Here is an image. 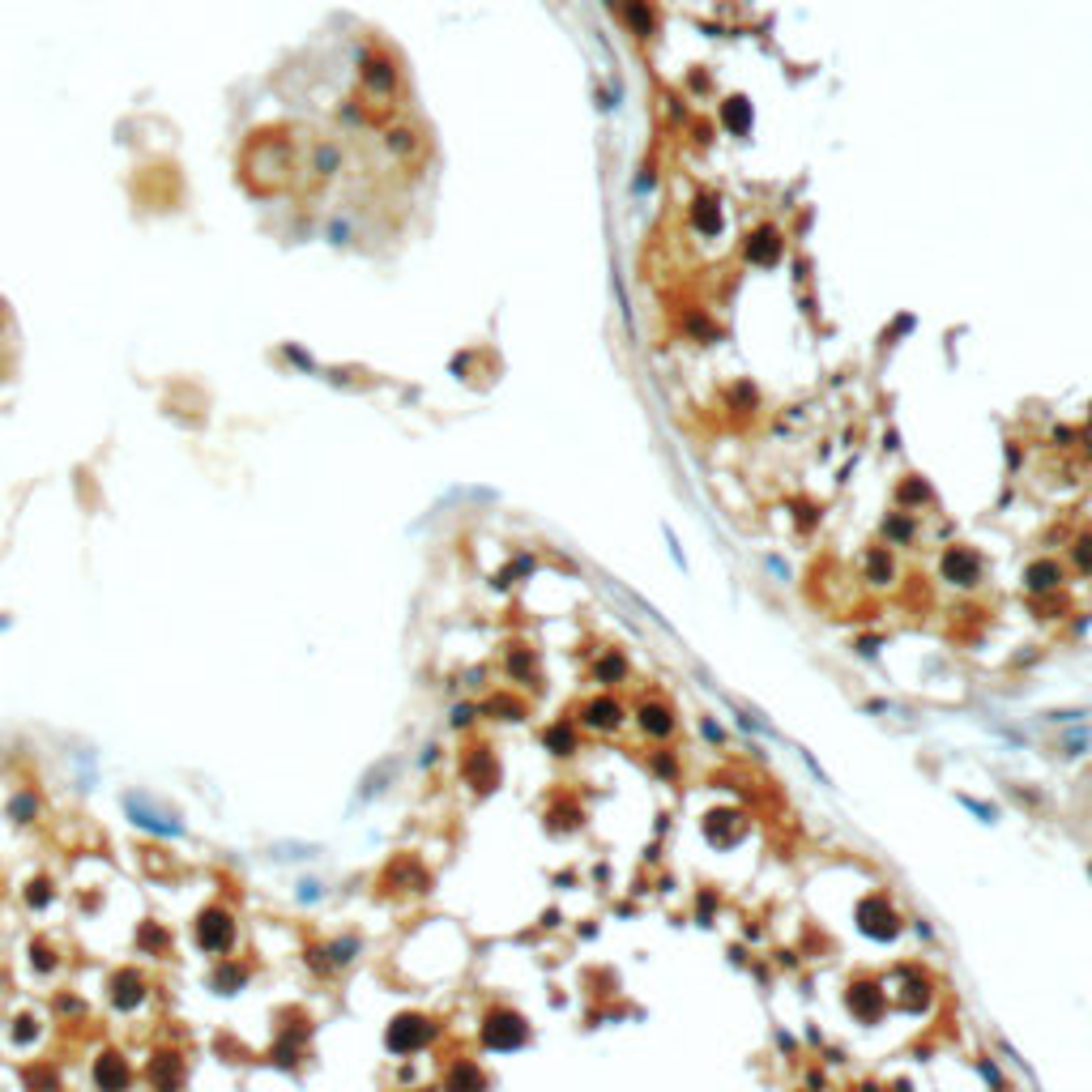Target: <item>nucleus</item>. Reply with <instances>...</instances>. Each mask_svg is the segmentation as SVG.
Listing matches in <instances>:
<instances>
[{
    "mask_svg": "<svg viewBox=\"0 0 1092 1092\" xmlns=\"http://www.w3.org/2000/svg\"><path fill=\"white\" fill-rule=\"evenodd\" d=\"M977 1071L986 1076V1084H990V1088H995V1092H1007V1084H1003V1076L995 1071V1062H990V1058H977Z\"/></svg>",
    "mask_w": 1092,
    "mask_h": 1092,
    "instance_id": "nucleus-31",
    "label": "nucleus"
},
{
    "mask_svg": "<svg viewBox=\"0 0 1092 1092\" xmlns=\"http://www.w3.org/2000/svg\"><path fill=\"white\" fill-rule=\"evenodd\" d=\"M546 747H551V751H559V755H567V751H572V730H567L563 722H559V726H551V730H546Z\"/></svg>",
    "mask_w": 1092,
    "mask_h": 1092,
    "instance_id": "nucleus-26",
    "label": "nucleus"
},
{
    "mask_svg": "<svg viewBox=\"0 0 1092 1092\" xmlns=\"http://www.w3.org/2000/svg\"><path fill=\"white\" fill-rule=\"evenodd\" d=\"M141 999H145V977H141L137 969H120V973L111 977V1003H115L120 1011H133Z\"/></svg>",
    "mask_w": 1092,
    "mask_h": 1092,
    "instance_id": "nucleus-9",
    "label": "nucleus"
},
{
    "mask_svg": "<svg viewBox=\"0 0 1092 1092\" xmlns=\"http://www.w3.org/2000/svg\"><path fill=\"white\" fill-rule=\"evenodd\" d=\"M636 722H640V730L649 738H666L670 730H675V713H670V704H661V700H644L636 708Z\"/></svg>",
    "mask_w": 1092,
    "mask_h": 1092,
    "instance_id": "nucleus-10",
    "label": "nucleus"
},
{
    "mask_svg": "<svg viewBox=\"0 0 1092 1092\" xmlns=\"http://www.w3.org/2000/svg\"><path fill=\"white\" fill-rule=\"evenodd\" d=\"M465 773H469V781H474V789H491L495 781H500V768H495V760L478 747V755L465 764Z\"/></svg>",
    "mask_w": 1092,
    "mask_h": 1092,
    "instance_id": "nucleus-17",
    "label": "nucleus"
},
{
    "mask_svg": "<svg viewBox=\"0 0 1092 1092\" xmlns=\"http://www.w3.org/2000/svg\"><path fill=\"white\" fill-rule=\"evenodd\" d=\"M581 717H585V726H589V730H619V726H624V708H619L610 696L589 700Z\"/></svg>",
    "mask_w": 1092,
    "mask_h": 1092,
    "instance_id": "nucleus-13",
    "label": "nucleus"
},
{
    "mask_svg": "<svg viewBox=\"0 0 1092 1092\" xmlns=\"http://www.w3.org/2000/svg\"><path fill=\"white\" fill-rule=\"evenodd\" d=\"M31 964H39V969H52V964H56L52 948H43V943H31Z\"/></svg>",
    "mask_w": 1092,
    "mask_h": 1092,
    "instance_id": "nucleus-33",
    "label": "nucleus"
},
{
    "mask_svg": "<svg viewBox=\"0 0 1092 1092\" xmlns=\"http://www.w3.org/2000/svg\"><path fill=\"white\" fill-rule=\"evenodd\" d=\"M628 21H636V26H640L644 35H649V31H653V9H644V5H632V9H628Z\"/></svg>",
    "mask_w": 1092,
    "mask_h": 1092,
    "instance_id": "nucleus-32",
    "label": "nucleus"
},
{
    "mask_svg": "<svg viewBox=\"0 0 1092 1092\" xmlns=\"http://www.w3.org/2000/svg\"><path fill=\"white\" fill-rule=\"evenodd\" d=\"M845 1003H850V1011L858 1015V1020H871V1015L883 1011V999H879L875 986H854L850 995H845Z\"/></svg>",
    "mask_w": 1092,
    "mask_h": 1092,
    "instance_id": "nucleus-15",
    "label": "nucleus"
},
{
    "mask_svg": "<svg viewBox=\"0 0 1092 1092\" xmlns=\"http://www.w3.org/2000/svg\"><path fill=\"white\" fill-rule=\"evenodd\" d=\"M444 1088H449V1092H482V1088H487V1076L478 1071V1062L461 1058V1062H453L449 1084H444Z\"/></svg>",
    "mask_w": 1092,
    "mask_h": 1092,
    "instance_id": "nucleus-14",
    "label": "nucleus"
},
{
    "mask_svg": "<svg viewBox=\"0 0 1092 1092\" xmlns=\"http://www.w3.org/2000/svg\"><path fill=\"white\" fill-rule=\"evenodd\" d=\"M926 495H930V491H926L922 482H909V487H901V500H926Z\"/></svg>",
    "mask_w": 1092,
    "mask_h": 1092,
    "instance_id": "nucleus-36",
    "label": "nucleus"
},
{
    "mask_svg": "<svg viewBox=\"0 0 1092 1092\" xmlns=\"http://www.w3.org/2000/svg\"><path fill=\"white\" fill-rule=\"evenodd\" d=\"M866 572H875V577H879V585H883V581H892V555L875 546V551L866 555Z\"/></svg>",
    "mask_w": 1092,
    "mask_h": 1092,
    "instance_id": "nucleus-25",
    "label": "nucleus"
},
{
    "mask_svg": "<svg viewBox=\"0 0 1092 1092\" xmlns=\"http://www.w3.org/2000/svg\"><path fill=\"white\" fill-rule=\"evenodd\" d=\"M209 981H214V990H218V995H235V990L247 981V969H243L239 960H227V964H218V969H214V977H209Z\"/></svg>",
    "mask_w": 1092,
    "mask_h": 1092,
    "instance_id": "nucleus-16",
    "label": "nucleus"
},
{
    "mask_svg": "<svg viewBox=\"0 0 1092 1092\" xmlns=\"http://www.w3.org/2000/svg\"><path fill=\"white\" fill-rule=\"evenodd\" d=\"M1071 555H1076V563L1084 567V572H1092V534H1084V538L1076 542V551H1071Z\"/></svg>",
    "mask_w": 1092,
    "mask_h": 1092,
    "instance_id": "nucleus-30",
    "label": "nucleus"
},
{
    "mask_svg": "<svg viewBox=\"0 0 1092 1092\" xmlns=\"http://www.w3.org/2000/svg\"><path fill=\"white\" fill-rule=\"evenodd\" d=\"M26 1088L31 1092H56V1066H31V1071H26Z\"/></svg>",
    "mask_w": 1092,
    "mask_h": 1092,
    "instance_id": "nucleus-22",
    "label": "nucleus"
},
{
    "mask_svg": "<svg viewBox=\"0 0 1092 1092\" xmlns=\"http://www.w3.org/2000/svg\"><path fill=\"white\" fill-rule=\"evenodd\" d=\"M137 943H141V948H145V952H162V948H167V943H171V939H167V930H162V926H154V922H145V926L137 930Z\"/></svg>",
    "mask_w": 1092,
    "mask_h": 1092,
    "instance_id": "nucleus-23",
    "label": "nucleus"
},
{
    "mask_svg": "<svg viewBox=\"0 0 1092 1092\" xmlns=\"http://www.w3.org/2000/svg\"><path fill=\"white\" fill-rule=\"evenodd\" d=\"M909 534H913L909 516H892V520H887V538H897V542H901V538H909Z\"/></svg>",
    "mask_w": 1092,
    "mask_h": 1092,
    "instance_id": "nucleus-34",
    "label": "nucleus"
},
{
    "mask_svg": "<svg viewBox=\"0 0 1092 1092\" xmlns=\"http://www.w3.org/2000/svg\"><path fill=\"white\" fill-rule=\"evenodd\" d=\"M747 261L751 265H777L781 261V235L773 227H760L751 239H747Z\"/></svg>",
    "mask_w": 1092,
    "mask_h": 1092,
    "instance_id": "nucleus-12",
    "label": "nucleus"
},
{
    "mask_svg": "<svg viewBox=\"0 0 1092 1092\" xmlns=\"http://www.w3.org/2000/svg\"><path fill=\"white\" fill-rule=\"evenodd\" d=\"M1058 567L1046 559V563H1028V572H1024V581H1028V589H1054L1058 585Z\"/></svg>",
    "mask_w": 1092,
    "mask_h": 1092,
    "instance_id": "nucleus-20",
    "label": "nucleus"
},
{
    "mask_svg": "<svg viewBox=\"0 0 1092 1092\" xmlns=\"http://www.w3.org/2000/svg\"><path fill=\"white\" fill-rule=\"evenodd\" d=\"M858 922H862V930L871 934V939H897L901 934V913L892 909V901L883 897V892H875V897L862 901Z\"/></svg>",
    "mask_w": 1092,
    "mask_h": 1092,
    "instance_id": "nucleus-3",
    "label": "nucleus"
},
{
    "mask_svg": "<svg viewBox=\"0 0 1092 1092\" xmlns=\"http://www.w3.org/2000/svg\"><path fill=\"white\" fill-rule=\"evenodd\" d=\"M52 901V887H47V879H35V883H26V905H47Z\"/></svg>",
    "mask_w": 1092,
    "mask_h": 1092,
    "instance_id": "nucleus-29",
    "label": "nucleus"
},
{
    "mask_svg": "<svg viewBox=\"0 0 1092 1092\" xmlns=\"http://www.w3.org/2000/svg\"><path fill=\"white\" fill-rule=\"evenodd\" d=\"M35 1033H39V1024L31 1020V1015H21V1020H17V1028H13V1037L21 1041V1046H26V1041H31Z\"/></svg>",
    "mask_w": 1092,
    "mask_h": 1092,
    "instance_id": "nucleus-35",
    "label": "nucleus"
},
{
    "mask_svg": "<svg viewBox=\"0 0 1092 1092\" xmlns=\"http://www.w3.org/2000/svg\"><path fill=\"white\" fill-rule=\"evenodd\" d=\"M9 815L17 819V824H26V819L39 815V798H35V793H17V798L9 803Z\"/></svg>",
    "mask_w": 1092,
    "mask_h": 1092,
    "instance_id": "nucleus-24",
    "label": "nucleus"
},
{
    "mask_svg": "<svg viewBox=\"0 0 1092 1092\" xmlns=\"http://www.w3.org/2000/svg\"><path fill=\"white\" fill-rule=\"evenodd\" d=\"M196 943H201L205 952H214V956L231 952V943H235V922H231V913H227V909H205L201 917H196Z\"/></svg>",
    "mask_w": 1092,
    "mask_h": 1092,
    "instance_id": "nucleus-5",
    "label": "nucleus"
},
{
    "mask_svg": "<svg viewBox=\"0 0 1092 1092\" xmlns=\"http://www.w3.org/2000/svg\"><path fill=\"white\" fill-rule=\"evenodd\" d=\"M624 675H628L624 657H614V653H610V657H602V661H598V679H602V683H619Z\"/></svg>",
    "mask_w": 1092,
    "mask_h": 1092,
    "instance_id": "nucleus-27",
    "label": "nucleus"
},
{
    "mask_svg": "<svg viewBox=\"0 0 1092 1092\" xmlns=\"http://www.w3.org/2000/svg\"><path fill=\"white\" fill-rule=\"evenodd\" d=\"M355 952H359V939H337V943H329V948H325L329 969H341V964H351Z\"/></svg>",
    "mask_w": 1092,
    "mask_h": 1092,
    "instance_id": "nucleus-21",
    "label": "nucleus"
},
{
    "mask_svg": "<svg viewBox=\"0 0 1092 1092\" xmlns=\"http://www.w3.org/2000/svg\"><path fill=\"white\" fill-rule=\"evenodd\" d=\"M129 1084H133V1066L124 1054L103 1050L94 1058V1088L98 1092H129Z\"/></svg>",
    "mask_w": 1092,
    "mask_h": 1092,
    "instance_id": "nucleus-6",
    "label": "nucleus"
},
{
    "mask_svg": "<svg viewBox=\"0 0 1092 1092\" xmlns=\"http://www.w3.org/2000/svg\"><path fill=\"white\" fill-rule=\"evenodd\" d=\"M431 1037H435V1028H431V1020H423V1015H397V1020L388 1024V1033H384L393 1054H414V1050H423Z\"/></svg>",
    "mask_w": 1092,
    "mask_h": 1092,
    "instance_id": "nucleus-4",
    "label": "nucleus"
},
{
    "mask_svg": "<svg viewBox=\"0 0 1092 1092\" xmlns=\"http://www.w3.org/2000/svg\"><path fill=\"white\" fill-rule=\"evenodd\" d=\"M414 145H418V141H414L410 129H393V133H388V150H393V154H402V158H406V154H414Z\"/></svg>",
    "mask_w": 1092,
    "mask_h": 1092,
    "instance_id": "nucleus-28",
    "label": "nucleus"
},
{
    "mask_svg": "<svg viewBox=\"0 0 1092 1092\" xmlns=\"http://www.w3.org/2000/svg\"><path fill=\"white\" fill-rule=\"evenodd\" d=\"M124 811L133 815V824L150 828V832H158V836H180V832H184L180 815H176V811H162V807H154L150 798H145V793H124Z\"/></svg>",
    "mask_w": 1092,
    "mask_h": 1092,
    "instance_id": "nucleus-1",
    "label": "nucleus"
},
{
    "mask_svg": "<svg viewBox=\"0 0 1092 1092\" xmlns=\"http://www.w3.org/2000/svg\"><path fill=\"white\" fill-rule=\"evenodd\" d=\"M977 572H981V563H977V555L969 551V546H952V551L943 555V577H948L952 585H973Z\"/></svg>",
    "mask_w": 1092,
    "mask_h": 1092,
    "instance_id": "nucleus-8",
    "label": "nucleus"
},
{
    "mask_svg": "<svg viewBox=\"0 0 1092 1092\" xmlns=\"http://www.w3.org/2000/svg\"><path fill=\"white\" fill-rule=\"evenodd\" d=\"M482 1041L491 1050H520L530 1041V1024L516 1011H491L482 1024Z\"/></svg>",
    "mask_w": 1092,
    "mask_h": 1092,
    "instance_id": "nucleus-2",
    "label": "nucleus"
},
{
    "mask_svg": "<svg viewBox=\"0 0 1092 1092\" xmlns=\"http://www.w3.org/2000/svg\"><path fill=\"white\" fill-rule=\"evenodd\" d=\"M722 120H726V129L730 133H751V107H747V98H726V107H722Z\"/></svg>",
    "mask_w": 1092,
    "mask_h": 1092,
    "instance_id": "nucleus-18",
    "label": "nucleus"
},
{
    "mask_svg": "<svg viewBox=\"0 0 1092 1092\" xmlns=\"http://www.w3.org/2000/svg\"><path fill=\"white\" fill-rule=\"evenodd\" d=\"M691 218H696V227H700L704 235H717V231H722V209H717L713 196H700L696 209H691Z\"/></svg>",
    "mask_w": 1092,
    "mask_h": 1092,
    "instance_id": "nucleus-19",
    "label": "nucleus"
},
{
    "mask_svg": "<svg viewBox=\"0 0 1092 1092\" xmlns=\"http://www.w3.org/2000/svg\"><path fill=\"white\" fill-rule=\"evenodd\" d=\"M363 86L371 94H393V86H397L393 60H384V56H363Z\"/></svg>",
    "mask_w": 1092,
    "mask_h": 1092,
    "instance_id": "nucleus-11",
    "label": "nucleus"
},
{
    "mask_svg": "<svg viewBox=\"0 0 1092 1092\" xmlns=\"http://www.w3.org/2000/svg\"><path fill=\"white\" fill-rule=\"evenodd\" d=\"M145 1080L154 1084V1092H180V1084H184V1058L171 1054V1050H158L150 1058V1066H145Z\"/></svg>",
    "mask_w": 1092,
    "mask_h": 1092,
    "instance_id": "nucleus-7",
    "label": "nucleus"
},
{
    "mask_svg": "<svg viewBox=\"0 0 1092 1092\" xmlns=\"http://www.w3.org/2000/svg\"><path fill=\"white\" fill-rule=\"evenodd\" d=\"M653 768H657L661 777H675V773H679V768H675V760H670V755H657V760H653Z\"/></svg>",
    "mask_w": 1092,
    "mask_h": 1092,
    "instance_id": "nucleus-37",
    "label": "nucleus"
}]
</instances>
